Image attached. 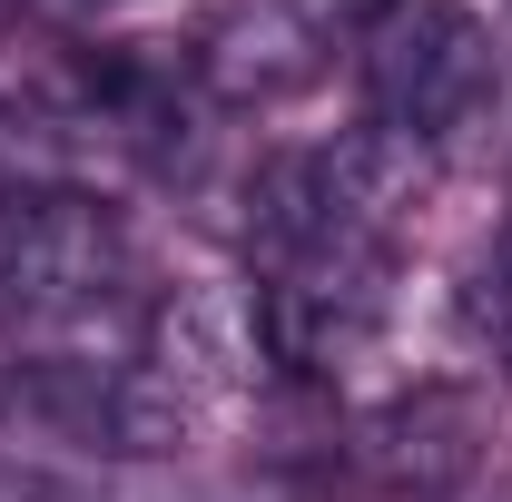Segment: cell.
<instances>
[{
  "mask_svg": "<svg viewBox=\"0 0 512 502\" xmlns=\"http://www.w3.org/2000/svg\"><path fill=\"white\" fill-rule=\"evenodd\" d=\"M355 69H365L375 119L414 138H444L493 99V40L463 0H384L355 40Z\"/></svg>",
  "mask_w": 512,
  "mask_h": 502,
  "instance_id": "cell-1",
  "label": "cell"
},
{
  "mask_svg": "<svg viewBox=\"0 0 512 502\" xmlns=\"http://www.w3.org/2000/svg\"><path fill=\"white\" fill-rule=\"evenodd\" d=\"M128 286V227L79 188H30L0 207V296L30 315H99Z\"/></svg>",
  "mask_w": 512,
  "mask_h": 502,
  "instance_id": "cell-2",
  "label": "cell"
},
{
  "mask_svg": "<svg viewBox=\"0 0 512 502\" xmlns=\"http://www.w3.org/2000/svg\"><path fill=\"white\" fill-rule=\"evenodd\" d=\"M473 473H483V424L463 394H404L375 424V483L384 502H473Z\"/></svg>",
  "mask_w": 512,
  "mask_h": 502,
  "instance_id": "cell-3",
  "label": "cell"
}]
</instances>
